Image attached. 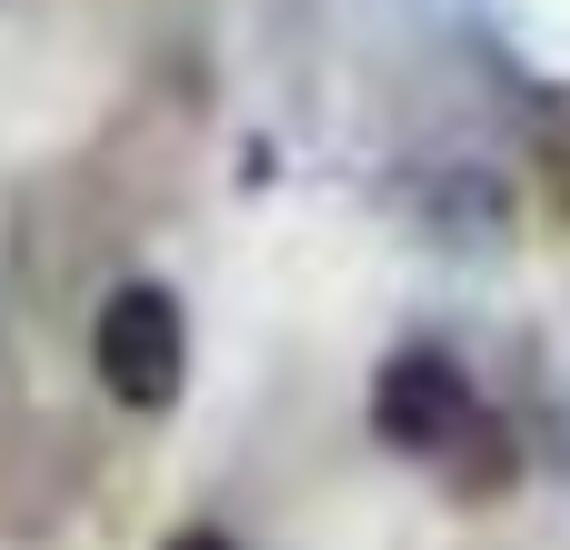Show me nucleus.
<instances>
[{
	"label": "nucleus",
	"mask_w": 570,
	"mask_h": 550,
	"mask_svg": "<svg viewBox=\"0 0 570 550\" xmlns=\"http://www.w3.org/2000/svg\"><path fill=\"white\" fill-rule=\"evenodd\" d=\"M471 421H481V391H471V371H461L451 351L411 341V351L381 361V381H371V441H381V451H401V461H451V451L471 441Z\"/></svg>",
	"instance_id": "obj_2"
},
{
	"label": "nucleus",
	"mask_w": 570,
	"mask_h": 550,
	"mask_svg": "<svg viewBox=\"0 0 570 550\" xmlns=\"http://www.w3.org/2000/svg\"><path fill=\"white\" fill-rule=\"evenodd\" d=\"M90 371L120 411H170L190 391V311L170 281H110L90 311Z\"/></svg>",
	"instance_id": "obj_1"
},
{
	"label": "nucleus",
	"mask_w": 570,
	"mask_h": 550,
	"mask_svg": "<svg viewBox=\"0 0 570 550\" xmlns=\"http://www.w3.org/2000/svg\"><path fill=\"white\" fill-rule=\"evenodd\" d=\"M160 550H240V541H230V531H210V521H190V531H170Z\"/></svg>",
	"instance_id": "obj_3"
}]
</instances>
